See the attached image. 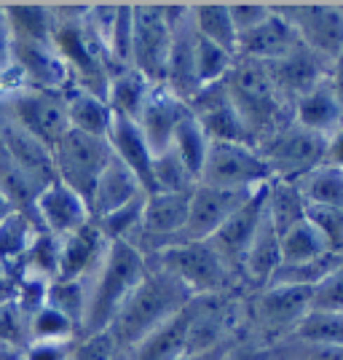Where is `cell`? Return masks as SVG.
I'll use <instances>...</instances> for the list:
<instances>
[{
    "label": "cell",
    "instance_id": "1",
    "mask_svg": "<svg viewBox=\"0 0 343 360\" xmlns=\"http://www.w3.org/2000/svg\"><path fill=\"white\" fill-rule=\"evenodd\" d=\"M194 299V293L182 285L175 274L150 264L148 274L135 288V293L123 301V307L119 309L107 333L116 342V349L129 355L148 333L164 326L169 317H175Z\"/></svg>",
    "mask_w": 343,
    "mask_h": 360
},
{
    "label": "cell",
    "instance_id": "2",
    "mask_svg": "<svg viewBox=\"0 0 343 360\" xmlns=\"http://www.w3.org/2000/svg\"><path fill=\"white\" fill-rule=\"evenodd\" d=\"M150 261L132 242L116 240L107 245L100 266L94 269V283L86 301V315L81 326V336L107 333L113 320L123 307V301L135 293V288L148 274Z\"/></svg>",
    "mask_w": 343,
    "mask_h": 360
},
{
    "label": "cell",
    "instance_id": "3",
    "mask_svg": "<svg viewBox=\"0 0 343 360\" xmlns=\"http://www.w3.org/2000/svg\"><path fill=\"white\" fill-rule=\"evenodd\" d=\"M57 27L54 49L62 57L75 86L105 97L107 84L116 75L110 54L89 22V6H54Z\"/></svg>",
    "mask_w": 343,
    "mask_h": 360
},
{
    "label": "cell",
    "instance_id": "4",
    "mask_svg": "<svg viewBox=\"0 0 343 360\" xmlns=\"http://www.w3.org/2000/svg\"><path fill=\"white\" fill-rule=\"evenodd\" d=\"M223 84L255 146L274 129H279L284 121H290V105L279 97L263 62L236 57V65L225 75Z\"/></svg>",
    "mask_w": 343,
    "mask_h": 360
},
{
    "label": "cell",
    "instance_id": "5",
    "mask_svg": "<svg viewBox=\"0 0 343 360\" xmlns=\"http://www.w3.org/2000/svg\"><path fill=\"white\" fill-rule=\"evenodd\" d=\"M148 261L175 274L194 296H231L241 283L209 242H177L153 253Z\"/></svg>",
    "mask_w": 343,
    "mask_h": 360
},
{
    "label": "cell",
    "instance_id": "6",
    "mask_svg": "<svg viewBox=\"0 0 343 360\" xmlns=\"http://www.w3.org/2000/svg\"><path fill=\"white\" fill-rule=\"evenodd\" d=\"M255 148L266 159V165L271 169V180L295 183L319 165H325L328 137L314 135L290 119L284 121L279 129H274L269 137H263Z\"/></svg>",
    "mask_w": 343,
    "mask_h": 360
},
{
    "label": "cell",
    "instance_id": "7",
    "mask_svg": "<svg viewBox=\"0 0 343 360\" xmlns=\"http://www.w3.org/2000/svg\"><path fill=\"white\" fill-rule=\"evenodd\" d=\"M110 156H113V150H110L107 137H94L67 129L65 137L51 150L54 175L65 186H70L78 196H83L89 205L91 191H94L100 175L105 172Z\"/></svg>",
    "mask_w": 343,
    "mask_h": 360
},
{
    "label": "cell",
    "instance_id": "8",
    "mask_svg": "<svg viewBox=\"0 0 343 360\" xmlns=\"http://www.w3.org/2000/svg\"><path fill=\"white\" fill-rule=\"evenodd\" d=\"M311 293L314 288H295V285H269L257 290L253 307L247 315L253 320L257 339L263 347L276 345L287 339L298 323L311 312Z\"/></svg>",
    "mask_w": 343,
    "mask_h": 360
},
{
    "label": "cell",
    "instance_id": "9",
    "mask_svg": "<svg viewBox=\"0 0 343 360\" xmlns=\"http://www.w3.org/2000/svg\"><path fill=\"white\" fill-rule=\"evenodd\" d=\"M199 183L225 191H257L271 183V169L255 146L212 143Z\"/></svg>",
    "mask_w": 343,
    "mask_h": 360
},
{
    "label": "cell",
    "instance_id": "10",
    "mask_svg": "<svg viewBox=\"0 0 343 360\" xmlns=\"http://www.w3.org/2000/svg\"><path fill=\"white\" fill-rule=\"evenodd\" d=\"M191 16V14H188ZM132 68L148 78L153 86H164L166 62L172 51L175 27L166 19L164 6L142 3L132 6Z\"/></svg>",
    "mask_w": 343,
    "mask_h": 360
},
{
    "label": "cell",
    "instance_id": "11",
    "mask_svg": "<svg viewBox=\"0 0 343 360\" xmlns=\"http://www.w3.org/2000/svg\"><path fill=\"white\" fill-rule=\"evenodd\" d=\"M292 25L300 44L332 62L343 51V3H271Z\"/></svg>",
    "mask_w": 343,
    "mask_h": 360
},
{
    "label": "cell",
    "instance_id": "12",
    "mask_svg": "<svg viewBox=\"0 0 343 360\" xmlns=\"http://www.w3.org/2000/svg\"><path fill=\"white\" fill-rule=\"evenodd\" d=\"M3 113L14 121L16 127H22L27 135H32L41 146L54 150L65 132L70 129L65 100L57 91L43 89H22L11 94L3 103Z\"/></svg>",
    "mask_w": 343,
    "mask_h": 360
},
{
    "label": "cell",
    "instance_id": "13",
    "mask_svg": "<svg viewBox=\"0 0 343 360\" xmlns=\"http://www.w3.org/2000/svg\"><path fill=\"white\" fill-rule=\"evenodd\" d=\"M185 105L196 116V121L204 127V132L209 135L212 143H247V146H255L244 121H241L239 110L234 108L231 97H228L223 81L201 86Z\"/></svg>",
    "mask_w": 343,
    "mask_h": 360
},
{
    "label": "cell",
    "instance_id": "14",
    "mask_svg": "<svg viewBox=\"0 0 343 360\" xmlns=\"http://www.w3.org/2000/svg\"><path fill=\"white\" fill-rule=\"evenodd\" d=\"M255 191H225L199 183L188 199V221L180 242H207Z\"/></svg>",
    "mask_w": 343,
    "mask_h": 360
},
{
    "label": "cell",
    "instance_id": "15",
    "mask_svg": "<svg viewBox=\"0 0 343 360\" xmlns=\"http://www.w3.org/2000/svg\"><path fill=\"white\" fill-rule=\"evenodd\" d=\"M263 218H266V186L257 188L255 194H250V199L241 205L239 210L234 212L207 240L217 253L223 255L225 264L239 274V280H241V261H244L250 242L255 240L257 229L263 224Z\"/></svg>",
    "mask_w": 343,
    "mask_h": 360
},
{
    "label": "cell",
    "instance_id": "16",
    "mask_svg": "<svg viewBox=\"0 0 343 360\" xmlns=\"http://www.w3.org/2000/svg\"><path fill=\"white\" fill-rule=\"evenodd\" d=\"M32 212H35V221L41 224V229L48 231L51 237H57V240L70 237L73 231H78L81 226H86L91 221V210L86 199L78 196L70 186H65L57 178L35 196Z\"/></svg>",
    "mask_w": 343,
    "mask_h": 360
},
{
    "label": "cell",
    "instance_id": "17",
    "mask_svg": "<svg viewBox=\"0 0 343 360\" xmlns=\"http://www.w3.org/2000/svg\"><path fill=\"white\" fill-rule=\"evenodd\" d=\"M14 65L22 73L27 89L62 91L73 84L65 62L57 54L54 44H35V41H14Z\"/></svg>",
    "mask_w": 343,
    "mask_h": 360
},
{
    "label": "cell",
    "instance_id": "18",
    "mask_svg": "<svg viewBox=\"0 0 343 360\" xmlns=\"http://www.w3.org/2000/svg\"><path fill=\"white\" fill-rule=\"evenodd\" d=\"M266 68H269V75L279 91V97L290 108L298 97H303L306 91L314 89L319 81H325L330 75V62L322 60L319 54H314L306 46H300L298 51H292L284 60L269 62Z\"/></svg>",
    "mask_w": 343,
    "mask_h": 360
},
{
    "label": "cell",
    "instance_id": "19",
    "mask_svg": "<svg viewBox=\"0 0 343 360\" xmlns=\"http://www.w3.org/2000/svg\"><path fill=\"white\" fill-rule=\"evenodd\" d=\"M300 46L303 44H300L298 32L292 30V25L274 11L263 25H257L255 30L239 35L236 57L269 65V62H279L284 57H290L292 51H298Z\"/></svg>",
    "mask_w": 343,
    "mask_h": 360
},
{
    "label": "cell",
    "instance_id": "20",
    "mask_svg": "<svg viewBox=\"0 0 343 360\" xmlns=\"http://www.w3.org/2000/svg\"><path fill=\"white\" fill-rule=\"evenodd\" d=\"M107 237L102 234L100 224L91 218L86 226H81L70 237L60 240V269L57 280H86L91 271L100 266L105 250H107Z\"/></svg>",
    "mask_w": 343,
    "mask_h": 360
},
{
    "label": "cell",
    "instance_id": "21",
    "mask_svg": "<svg viewBox=\"0 0 343 360\" xmlns=\"http://www.w3.org/2000/svg\"><path fill=\"white\" fill-rule=\"evenodd\" d=\"M185 103L177 100L172 91H166L164 86H153L148 103L142 108L137 127L145 137V143L150 146L153 156L166 153L172 148V140H175V129H177V121L185 113Z\"/></svg>",
    "mask_w": 343,
    "mask_h": 360
},
{
    "label": "cell",
    "instance_id": "22",
    "mask_svg": "<svg viewBox=\"0 0 343 360\" xmlns=\"http://www.w3.org/2000/svg\"><path fill=\"white\" fill-rule=\"evenodd\" d=\"M199 312V296L188 307H182L177 315L169 317L164 326L148 333L140 345L126 355V360H177L185 352L188 333Z\"/></svg>",
    "mask_w": 343,
    "mask_h": 360
},
{
    "label": "cell",
    "instance_id": "23",
    "mask_svg": "<svg viewBox=\"0 0 343 360\" xmlns=\"http://www.w3.org/2000/svg\"><path fill=\"white\" fill-rule=\"evenodd\" d=\"M107 143H110L113 156L140 180V186L145 188V194H153V159L156 156H153L150 146L145 143V137L140 132L137 121L113 116L110 132H107Z\"/></svg>",
    "mask_w": 343,
    "mask_h": 360
},
{
    "label": "cell",
    "instance_id": "24",
    "mask_svg": "<svg viewBox=\"0 0 343 360\" xmlns=\"http://www.w3.org/2000/svg\"><path fill=\"white\" fill-rule=\"evenodd\" d=\"M290 119L314 135L330 137L343 124V105L332 89L330 78L319 81L314 89L298 97L290 108Z\"/></svg>",
    "mask_w": 343,
    "mask_h": 360
},
{
    "label": "cell",
    "instance_id": "25",
    "mask_svg": "<svg viewBox=\"0 0 343 360\" xmlns=\"http://www.w3.org/2000/svg\"><path fill=\"white\" fill-rule=\"evenodd\" d=\"M194 25L191 16L182 19L175 27V38H172V51H169V62H166V78L164 89L172 91L177 100L188 103L196 91L201 89L199 75H196V62H194Z\"/></svg>",
    "mask_w": 343,
    "mask_h": 360
},
{
    "label": "cell",
    "instance_id": "26",
    "mask_svg": "<svg viewBox=\"0 0 343 360\" xmlns=\"http://www.w3.org/2000/svg\"><path fill=\"white\" fill-rule=\"evenodd\" d=\"M140 194H145V188L140 186V180H137L126 167L121 165L116 156H110V162H107V167H105V172L100 175L97 186H94V191H91V199H89L91 218L100 221V218H105V215H110V212L126 207V205L135 202Z\"/></svg>",
    "mask_w": 343,
    "mask_h": 360
},
{
    "label": "cell",
    "instance_id": "27",
    "mask_svg": "<svg viewBox=\"0 0 343 360\" xmlns=\"http://www.w3.org/2000/svg\"><path fill=\"white\" fill-rule=\"evenodd\" d=\"M279 266H282V240L266 215L241 261V283H247L255 290H263L274 280Z\"/></svg>",
    "mask_w": 343,
    "mask_h": 360
},
{
    "label": "cell",
    "instance_id": "28",
    "mask_svg": "<svg viewBox=\"0 0 343 360\" xmlns=\"http://www.w3.org/2000/svg\"><path fill=\"white\" fill-rule=\"evenodd\" d=\"M62 100H65V110H67L70 129L83 132V135L107 137L110 124H113V110L107 108L105 97L70 84L67 89L62 91Z\"/></svg>",
    "mask_w": 343,
    "mask_h": 360
},
{
    "label": "cell",
    "instance_id": "29",
    "mask_svg": "<svg viewBox=\"0 0 343 360\" xmlns=\"http://www.w3.org/2000/svg\"><path fill=\"white\" fill-rule=\"evenodd\" d=\"M153 84H150L145 75L135 70V68H123L119 73L110 78L107 84V94H105V103L113 110V116L119 119L137 121L142 108L148 103Z\"/></svg>",
    "mask_w": 343,
    "mask_h": 360
},
{
    "label": "cell",
    "instance_id": "30",
    "mask_svg": "<svg viewBox=\"0 0 343 360\" xmlns=\"http://www.w3.org/2000/svg\"><path fill=\"white\" fill-rule=\"evenodd\" d=\"M3 14L8 19L14 41H35V44H51L54 41V27H57L54 6L11 3V6H3Z\"/></svg>",
    "mask_w": 343,
    "mask_h": 360
},
{
    "label": "cell",
    "instance_id": "31",
    "mask_svg": "<svg viewBox=\"0 0 343 360\" xmlns=\"http://www.w3.org/2000/svg\"><path fill=\"white\" fill-rule=\"evenodd\" d=\"M191 25H194L199 38L220 46L236 57L239 35H236V27L231 22L228 3H191Z\"/></svg>",
    "mask_w": 343,
    "mask_h": 360
},
{
    "label": "cell",
    "instance_id": "32",
    "mask_svg": "<svg viewBox=\"0 0 343 360\" xmlns=\"http://www.w3.org/2000/svg\"><path fill=\"white\" fill-rule=\"evenodd\" d=\"M41 231L43 229L38 221H32V212L14 207L0 221V264L6 269H16Z\"/></svg>",
    "mask_w": 343,
    "mask_h": 360
},
{
    "label": "cell",
    "instance_id": "33",
    "mask_svg": "<svg viewBox=\"0 0 343 360\" xmlns=\"http://www.w3.org/2000/svg\"><path fill=\"white\" fill-rule=\"evenodd\" d=\"M266 215L274 229L282 237L287 229H292L309 215V202L300 194L298 183L290 180H271L266 186Z\"/></svg>",
    "mask_w": 343,
    "mask_h": 360
},
{
    "label": "cell",
    "instance_id": "34",
    "mask_svg": "<svg viewBox=\"0 0 343 360\" xmlns=\"http://www.w3.org/2000/svg\"><path fill=\"white\" fill-rule=\"evenodd\" d=\"M212 140L204 132V127L196 121V116L185 108L182 119L177 121V129H175V140H172V150L180 156V162L185 165V169L194 175L196 180H201V169L207 162V153Z\"/></svg>",
    "mask_w": 343,
    "mask_h": 360
},
{
    "label": "cell",
    "instance_id": "35",
    "mask_svg": "<svg viewBox=\"0 0 343 360\" xmlns=\"http://www.w3.org/2000/svg\"><path fill=\"white\" fill-rule=\"evenodd\" d=\"M309 207H341L343 210V169L319 165L309 175L295 180Z\"/></svg>",
    "mask_w": 343,
    "mask_h": 360
},
{
    "label": "cell",
    "instance_id": "36",
    "mask_svg": "<svg viewBox=\"0 0 343 360\" xmlns=\"http://www.w3.org/2000/svg\"><path fill=\"white\" fill-rule=\"evenodd\" d=\"M279 240H282V264H306L330 253L319 229L309 221V215L292 229H287Z\"/></svg>",
    "mask_w": 343,
    "mask_h": 360
},
{
    "label": "cell",
    "instance_id": "37",
    "mask_svg": "<svg viewBox=\"0 0 343 360\" xmlns=\"http://www.w3.org/2000/svg\"><path fill=\"white\" fill-rule=\"evenodd\" d=\"M27 339L30 345H54V342H75L81 339V328L67 315L54 307H41L27 320Z\"/></svg>",
    "mask_w": 343,
    "mask_h": 360
},
{
    "label": "cell",
    "instance_id": "38",
    "mask_svg": "<svg viewBox=\"0 0 343 360\" xmlns=\"http://www.w3.org/2000/svg\"><path fill=\"white\" fill-rule=\"evenodd\" d=\"M196 186L199 180L185 169L172 148L153 159V194H191Z\"/></svg>",
    "mask_w": 343,
    "mask_h": 360
},
{
    "label": "cell",
    "instance_id": "39",
    "mask_svg": "<svg viewBox=\"0 0 343 360\" xmlns=\"http://www.w3.org/2000/svg\"><path fill=\"white\" fill-rule=\"evenodd\" d=\"M196 32V30H194ZM194 62H196V75L199 84L209 86V84H220L225 75L231 73V68L236 65V57L231 51H225L220 46L209 44L204 38H194Z\"/></svg>",
    "mask_w": 343,
    "mask_h": 360
},
{
    "label": "cell",
    "instance_id": "40",
    "mask_svg": "<svg viewBox=\"0 0 343 360\" xmlns=\"http://www.w3.org/2000/svg\"><path fill=\"white\" fill-rule=\"evenodd\" d=\"M86 301H89L86 280H51L48 296H46V304L54 307V309H60L62 315L70 317L78 328L83 326Z\"/></svg>",
    "mask_w": 343,
    "mask_h": 360
},
{
    "label": "cell",
    "instance_id": "41",
    "mask_svg": "<svg viewBox=\"0 0 343 360\" xmlns=\"http://www.w3.org/2000/svg\"><path fill=\"white\" fill-rule=\"evenodd\" d=\"M287 339H303V342H319V345L343 347V315L311 309Z\"/></svg>",
    "mask_w": 343,
    "mask_h": 360
},
{
    "label": "cell",
    "instance_id": "42",
    "mask_svg": "<svg viewBox=\"0 0 343 360\" xmlns=\"http://www.w3.org/2000/svg\"><path fill=\"white\" fill-rule=\"evenodd\" d=\"M309 221H311L322 240L328 245L330 253L343 255V210L341 207H309Z\"/></svg>",
    "mask_w": 343,
    "mask_h": 360
},
{
    "label": "cell",
    "instance_id": "43",
    "mask_svg": "<svg viewBox=\"0 0 343 360\" xmlns=\"http://www.w3.org/2000/svg\"><path fill=\"white\" fill-rule=\"evenodd\" d=\"M311 309L316 312H338L343 315V264L322 280L311 293Z\"/></svg>",
    "mask_w": 343,
    "mask_h": 360
},
{
    "label": "cell",
    "instance_id": "44",
    "mask_svg": "<svg viewBox=\"0 0 343 360\" xmlns=\"http://www.w3.org/2000/svg\"><path fill=\"white\" fill-rule=\"evenodd\" d=\"M119 349L110 333H97V336H81L75 339L70 360H116Z\"/></svg>",
    "mask_w": 343,
    "mask_h": 360
},
{
    "label": "cell",
    "instance_id": "45",
    "mask_svg": "<svg viewBox=\"0 0 343 360\" xmlns=\"http://www.w3.org/2000/svg\"><path fill=\"white\" fill-rule=\"evenodd\" d=\"M228 11H231V22L236 27V35L255 30L257 25H263L274 14L271 3H228Z\"/></svg>",
    "mask_w": 343,
    "mask_h": 360
},
{
    "label": "cell",
    "instance_id": "46",
    "mask_svg": "<svg viewBox=\"0 0 343 360\" xmlns=\"http://www.w3.org/2000/svg\"><path fill=\"white\" fill-rule=\"evenodd\" d=\"M75 342H54V345H27L25 360H70Z\"/></svg>",
    "mask_w": 343,
    "mask_h": 360
},
{
    "label": "cell",
    "instance_id": "47",
    "mask_svg": "<svg viewBox=\"0 0 343 360\" xmlns=\"http://www.w3.org/2000/svg\"><path fill=\"white\" fill-rule=\"evenodd\" d=\"M11 65H14V38H11L8 19H6L3 6H0V75L6 73Z\"/></svg>",
    "mask_w": 343,
    "mask_h": 360
},
{
    "label": "cell",
    "instance_id": "48",
    "mask_svg": "<svg viewBox=\"0 0 343 360\" xmlns=\"http://www.w3.org/2000/svg\"><path fill=\"white\" fill-rule=\"evenodd\" d=\"M325 165H332L343 169V124L328 137V153H325Z\"/></svg>",
    "mask_w": 343,
    "mask_h": 360
},
{
    "label": "cell",
    "instance_id": "49",
    "mask_svg": "<svg viewBox=\"0 0 343 360\" xmlns=\"http://www.w3.org/2000/svg\"><path fill=\"white\" fill-rule=\"evenodd\" d=\"M241 339V336H239ZM239 339H234V342H225L220 347H212V349H204V352H188V355H180L177 360H225V355L231 352V347L236 345Z\"/></svg>",
    "mask_w": 343,
    "mask_h": 360
},
{
    "label": "cell",
    "instance_id": "50",
    "mask_svg": "<svg viewBox=\"0 0 343 360\" xmlns=\"http://www.w3.org/2000/svg\"><path fill=\"white\" fill-rule=\"evenodd\" d=\"M330 84H332V89H335V94H338V100H341L343 105V51L335 57V60L330 62Z\"/></svg>",
    "mask_w": 343,
    "mask_h": 360
},
{
    "label": "cell",
    "instance_id": "51",
    "mask_svg": "<svg viewBox=\"0 0 343 360\" xmlns=\"http://www.w3.org/2000/svg\"><path fill=\"white\" fill-rule=\"evenodd\" d=\"M0 360H25V347L0 345Z\"/></svg>",
    "mask_w": 343,
    "mask_h": 360
},
{
    "label": "cell",
    "instance_id": "52",
    "mask_svg": "<svg viewBox=\"0 0 343 360\" xmlns=\"http://www.w3.org/2000/svg\"><path fill=\"white\" fill-rule=\"evenodd\" d=\"M11 210H14V205H11V202H8L6 196L0 194V221H3V218H6V215H8Z\"/></svg>",
    "mask_w": 343,
    "mask_h": 360
},
{
    "label": "cell",
    "instance_id": "53",
    "mask_svg": "<svg viewBox=\"0 0 343 360\" xmlns=\"http://www.w3.org/2000/svg\"><path fill=\"white\" fill-rule=\"evenodd\" d=\"M6 271H8V269H6V266H3V264H0V277H3V274H6Z\"/></svg>",
    "mask_w": 343,
    "mask_h": 360
}]
</instances>
